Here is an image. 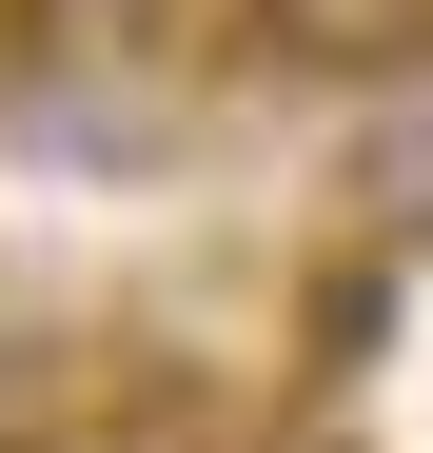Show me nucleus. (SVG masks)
<instances>
[{"label":"nucleus","instance_id":"nucleus-1","mask_svg":"<svg viewBox=\"0 0 433 453\" xmlns=\"http://www.w3.org/2000/svg\"><path fill=\"white\" fill-rule=\"evenodd\" d=\"M216 59L296 99H414L433 80V0H216Z\"/></svg>","mask_w":433,"mask_h":453},{"label":"nucleus","instance_id":"nucleus-2","mask_svg":"<svg viewBox=\"0 0 433 453\" xmlns=\"http://www.w3.org/2000/svg\"><path fill=\"white\" fill-rule=\"evenodd\" d=\"M0 453H197V434L138 395H59V414H0Z\"/></svg>","mask_w":433,"mask_h":453}]
</instances>
